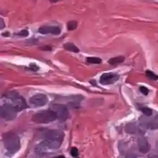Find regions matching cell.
I'll use <instances>...</instances> for the list:
<instances>
[{"instance_id":"9","label":"cell","mask_w":158,"mask_h":158,"mask_svg":"<svg viewBox=\"0 0 158 158\" xmlns=\"http://www.w3.org/2000/svg\"><path fill=\"white\" fill-rule=\"evenodd\" d=\"M38 32L41 34L59 35L61 33V29L56 26H42L38 29Z\"/></svg>"},{"instance_id":"15","label":"cell","mask_w":158,"mask_h":158,"mask_svg":"<svg viewBox=\"0 0 158 158\" xmlns=\"http://www.w3.org/2000/svg\"><path fill=\"white\" fill-rule=\"evenodd\" d=\"M137 130V127L134 124H133V123L128 124L126 126V131L129 134H134V133H135Z\"/></svg>"},{"instance_id":"13","label":"cell","mask_w":158,"mask_h":158,"mask_svg":"<svg viewBox=\"0 0 158 158\" xmlns=\"http://www.w3.org/2000/svg\"><path fill=\"white\" fill-rule=\"evenodd\" d=\"M125 60V58L123 56H116L114 58H112L108 60V63L112 65H116L122 63L124 62Z\"/></svg>"},{"instance_id":"14","label":"cell","mask_w":158,"mask_h":158,"mask_svg":"<svg viewBox=\"0 0 158 158\" xmlns=\"http://www.w3.org/2000/svg\"><path fill=\"white\" fill-rule=\"evenodd\" d=\"M146 76L149 78V80L151 81H157L158 80V75L154 73L152 71L148 70L146 71Z\"/></svg>"},{"instance_id":"25","label":"cell","mask_w":158,"mask_h":158,"mask_svg":"<svg viewBox=\"0 0 158 158\" xmlns=\"http://www.w3.org/2000/svg\"><path fill=\"white\" fill-rule=\"evenodd\" d=\"M43 49V50H51V48L49 47V46H44V48H43V49Z\"/></svg>"},{"instance_id":"23","label":"cell","mask_w":158,"mask_h":158,"mask_svg":"<svg viewBox=\"0 0 158 158\" xmlns=\"http://www.w3.org/2000/svg\"><path fill=\"white\" fill-rule=\"evenodd\" d=\"M123 158H137V157L134 155H128Z\"/></svg>"},{"instance_id":"24","label":"cell","mask_w":158,"mask_h":158,"mask_svg":"<svg viewBox=\"0 0 158 158\" xmlns=\"http://www.w3.org/2000/svg\"><path fill=\"white\" fill-rule=\"evenodd\" d=\"M49 1L52 3H57L58 2H60V1H62V0H49Z\"/></svg>"},{"instance_id":"2","label":"cell","mask_w":158,"mask_h":158,"mask_svg":"<svg viewBox=\"0 0 158 158\" xmlns=\"http://www.w3.org/2000/svg\"><path fill=\"white\" fill-rule=\"evenodd\" d=\"M4 146L7 151L14 154L17 152L20 148V142L19 136L14 132H7L3 136Z\"/></svg>"},{"instance_id":"17","label":"cell","mask_w":158,"mask_h":158,"mask_svg":"<svg viewBox=\"0 0 158 158\" xmlns=\"http://www.w3.org/2000/svg\"><path fill=\"white\" fill-rule=\"evenodd\" d=\"M67 27L69 31H73L77 27V22L75 20L70 21L67 24Z\"/></svg>"},{"instance_id":"7","label":"cell","mask_w":158,"mask_h":158,"mask_svg":"<svg viewBox=\"0 0 158 158\" xmlns=\"http://www.w3.org/2000/svg\"><path fill=\"white\" fill-rule=\"evenodd\" d=\"M48 97L43 94H37L29 99V103L34 107L44 106L48 102Z\"/></svg>"},{"instance_id":"22","label":"cell","mask_w":158,"mask_h":158,"mask_svg":"<svg viewBox=\"0 0 158 158\" xmlns=\"http://www.w3.org/2000/svg\"><path fill=\"white\" fill-rule=\"evenodd\" d=\"M16 34L18 35L23 36V37H27L29 35V32L27 30H23L19 32V33H17Z\"/></svg>"},{"instance_id":"20","label":"cell","mask_w":158,"mask_h":158,"mask_svg":"<svg viewBox=\"0 0 158 158\" xmlns=\"http://www.w3.org/2000/svg\"><path fill=\"white\" fill-rule=\"evenodd\" d=\"M70 153L72 157H77L78 155V149L76 148H72L71 151H70Z\"/></svg>"},{"instance_id":"8","label":"cell","mask_w":158,"mask_h":158,"mask_svg":"<svg viewBox=\"0 0 158 158\" xmlns=\"http://www.w3.org/2000/svg\"><path fill=\"white\" fill-rule=\"evenodd\" d=\"M120 78V75L114 73H103L101 77L99 82L102 85H110L114 84Z\"/></svg>"},{"instance_id":"18","label":"cell","mask_w":158,"mask_h":158,"mask_svg":"<svg viewBox=\"0 0 158 158\" xmlns=\"http://www.w3.org/2000/svg\"><path fill=\"white\" fill-rule=\"evenodd\" d=\"M141 110H142V113H143L145 115L147 116H151L152 114V111L150 108H147V107H143V108H142L141 109Z\"/></svg>"},{"instance_id":"12","label":"cell","mask_w":158,"mask_h":158,"mask_svg":"<svg viewBox=\"0 0 158 158\" xmlns=\"http://www.w3.org/2000/svg\"><path fill=\"white\" fill-rule=\"evenodd\" d=\"M63 47L66 50L73 52H75V53H78V52H79V51H80V49L77 48V46L72 43H65L63 45Z\"/></svg>"},{"instance_id":"6","label":"cell","mask_w":158,"mask_h":158,"mask_svg":"<svg viewBox=\"0 0 158 158\" xmlns=\"http://www.w3.org/2000/svg\"><path fill=\"white\" fill-rule=\"evenodd\" d=\"M51 110L56 113L58 118L61 121L67 120L69 118V110L65 105L61 104H53L51 106Z\"/></svg>"},{"instance_id":"10","label":"cell","mask_w":158,"mask_h":158,"mask_svg":"<svg viewBox=\"0 0 158 158\" xmlns=\"http://www.w3.org/2000/svg\"><path fill=\"white\" fill-rule=\"evenodd\" d=\"M138 147L140 152L143 154L148 153L150 150V145L146 138L143 137H141L138 139Z\"/></svg>"},{"instance_id":"1","label":"cell","mask_w":158,"mask_h":158,"mask_svg":"<svg viewBox=\"0 0 158 158\" xmlns=\"http://www.w3.org/2000/svg\"><path fill=\"white\" fill-rule=\"evenodd\" d=\"M43 137L44 140L41 145L48 149H56L61 146L64 134L61 130H47L43 133Z\"/></svg>"},{"instance_id":"11","label":"cell","mask_w":158,"mask_h":158,"mask_svg":"<svg viewBox=\"0 0 158 158\" xmlns=\"http://www.w3.org/2000/svg\"><path fill=\"white\" fill-rule=\"evenodd\" d=\"M140 122L141 125L146 128L150 130H154L158 128V124L157 123L153 122L151 120L147 119L146 118L141 117L140 119Z\"/></svg>"},{"instance_id":"5","label":"cell","mask_w":158,"mask_h":158,"mask_svg":"<svg viewBox=\"0 0 158 158\" xmlns=\"http://www.w3.org/2000/svg\"><path fill=\"white\" fill-rule=\"evenodd\" d=\"M17 110L9 103L3 104L0 109V114L3 119L5 120H12L15 119L17 116Z\"/></svg>"},{"instance_id":"21","label":"cell","mask_w":158,"mask_h":158,"mask_svg":"<svg viewBox=\"0 0 158 158\" xmlns=\"http://www.w3.org/2000/svg\"><path fill=\"white\" fill-rule=\"evenodd\" d=\"M29 69L34 72H37L39 69L38 66L35 63H31L29 65Z\"/></svg>"},{"instance_id":"26","label":"cell","mask_w":158,"mask_h":158,"mask_svg":"<svg viewBox=\"0 0 158 158\" xmlns=\"http://www.w3.org/2000/svg\"><path fill=\"white\" fill-rule=\"evenodd\" d=\"M54 158H64V156H56V157H55Z\"/></svg>"},{"instance_id":"3","label":"cell","mask_w":158,"mask_h":158,"mask_svg":"<svg viewBox=\"0 0 158 158\" xmlns=\"http://www.w3.org/2000/svg\"><path fill=\"white\" fill-rule=\"evenodd\" d=\"M58 118L56 113L52 110L41 111L34 114L32 120L36 123L45 124L55 121Z\"/></svg>"},{"instance_id":"4","label":"cell","mask_w":158,"mask_h":158,"mask_svg":"<svg viewBox=\"0 0 158 158\" xmlns=\"http://www.w3.org/2000/svg\"><path fill=\"white\" fill-rule=\"evenodd\" d=\"M7 98L11 102V103L9 104H11L17 111H20L28 108V105L24 98L17 93L11 92L7 95Z\"/></svg>"},{"instance_id":"27","label":"cell","mask_w":158,"mask_h":158,"mask_svg":"<svg viewBox=\"0 0 158 158\" xmlns=\"http://www.w3.org/2000/svg\"><path fill=\"white\" fill-rule=\"evenodd\" d=\"M157 148H158V143H157Z\"/></svg>"},{"instance_id":"19","label":"cell","mask_w":158,"mask_h":158,"mask_svg":"<svg viewBox=\"0 0 158 158\" xmlns=\"http://www.w3.org/2000/svg\"><path fill=\"white\" fill-rule=\"evenodd\" d=\"M140 91L141 92V93H142L143 95H145V96L148 95V94H149V89H148L147 87H143V86H141V87H140Z\"/></svg>"},{"instance_id":"16","label":"cell","mask_w":158,"mask_h":158,"mask_svg":"<svg viewBox=\"0 0 158 158\" xmlns=\"http://www.w3.org/2000/svg\"><path fill=\"white\" fill-rule=\"evenodd\" d=\"M86 60L87 63L90 64H100L102 62V60L98 57H88Z\"/></svg>"}]
</instances>
